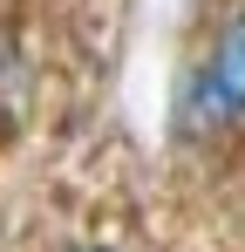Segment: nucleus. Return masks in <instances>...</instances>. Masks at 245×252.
I'll list each match as a JSON object with an SVG mask.
<instances>
[{
	"instance_id": "1",
	"label": "nucleus",
	"mask_w": 245,
	"mask_h": 252,
	"mask_svg": "<svg viewBox=\"0 0 245 252\" xmlns=\"http://www.w3.org/2000/svg\"><path fill=\"white\" fill-rule=\"evenodd\" d=\"M170 123H177V136H191V143H211V136L245 129V7L218 14L211 34L191 48V62L177 68Z\"/></svg>"
},
{
	"instance_id": "2",
	"label": "nucleus",
	"mask_w": 245,
	"mask_h": 252,
	"mask_svg": "<svg viewBox=\"0 0 245 252\" xmlns=\"http://www.w3.org/2000/svg\"><path fill=\"white\" fill-rule=\"evenodd\" d=\"M68 252H116V246H68Z\"/></svg>"
}]
</instances>
